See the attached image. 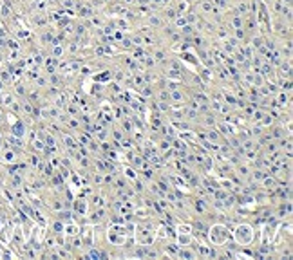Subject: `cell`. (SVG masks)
Returning <instances> with one entry per match:
<instances>
[{"mask_svg":"<svg viewBox=\"0 0 293 260\" xmlns=\"http://www.w3.org/2000/svg\"><path fill=\"white\" fill-rule=\"evenodd\" d=\"M210 239H212V242H215V244L226 242V239H228V229H226L224 226H214V228H212V233H210Z\"/></svg>","mask_w":293,"mask_h":260,"instance_id":"cell-1","label":"cell"},{"mask_svg":"<svg viewBox=\"0 0 293 260\" xmlns=\"http://www.w3.org/2000/svg\"><path fill=\"white\" fill-rule=\"evenodd\" d=\"M254 239V231L250 226H239L237 228V240L241 244H250Z\"/></svg>","mask_w":293,"mask_h":260,"instance_id":"cell-2","label":"cell"},{"mask_svg":"<svg viewBox=\"0 0 293 260\" xmlns=\"http://www.w3.org/2000/svg\"><path fill=\"white\" fill-rule=\"evenodd\" d=\"M147 22H148V25L154 27V29H163V27L167 25L165 18H163L161 15H156V13H150V15L147 16Z\"/></svg>","mask_w":293,"mask_h":260,"instance_id":"cell-3","label":"cell"},{"mask_svg":"<svg viewBox=\"0 0 293 260\" xmlns=\"http://www.w3.org/2000/svg\"><path fill=\"white\" fill-rule=\"evenodd\" d=\"M65 53H67V47H65L63 43H58V42L53 43V47H51V56H53V58H58L60 60Z\"/></svg>","mask_w":293,"mask_h":260,"instance_id":"cell-4","label":"cell"},{"mask_svg":"<svg viewBox=\"0 0 293 260\" xmlns=\"http://www.w3.org/2000/svg\"><path fill=\"white\" fill-rule=\"evenodd\" d=\"M13 136H15V137H20V139L25 136V126H24L22 121H18V123L13 125Z\"/></svg>","mask_w":293,"mask_h":260,"instance_id":"cell-5","label":"cell"},{"mask_svg":"<svg viewBox=\"0 0 293 260\" xmlns=\"http://www.w3.org/2000/svg\"><path fill=\"white\" fill-rule=\"evenodd\" d=\"M183 100H185V96H183L181 90H172V92H170V101H174V103H183Z\"/></svg>","mask_w":293,"mask_h":260,"instance_id":"cell-6","label":"cell"},{"mask_svg":"<svg viewBox=\"0 0 293 260\" xmlns=\"http://www.w3.org/2000/svg\"><path fill=\"white\" fill-rule=\"evenodd\" d=\"M152 58H154L156 61H163V60H167V53H165L163 49H154Z\"/></svg>","mask_w":293,"mask_h":260,"instance_id":"cell-7","label":"cell"},{"mask_svg":"<svg viewBox=\"0 0 293 260\" xmlns=\"http://www.w3.org/2000/svg\"><path fill=\"white\" fill-rule=\"evenodd\" d=\"M2 159L6 161V163H13V161L17 159V156H15V152H11V150H6V152L2 154Z\"/></svg>","mask_w":293,"mask_h":260,"instance_id":"cell-8","label":"cell"},{"mask_svg":"<svg viewBox=\"0 0 293 260\" xmlns=\"http://www.w3.org/2000/svg\"><path fill=\"white\" fill-rule=\"evenodd\" d=\"M63 231L69 233V235H76V233H78V226H74V224H65Z\"/></svg>","mask_w":293,"mask_h":260,"instance_id":"cell-9","label":"cell"},{"mask_svg":"<svg viewBox=\"0 0 293 260\" xmlns=\"http://www.w3.org/2000/svg\"><path fill=\"white\" fill-rule=\"evenodd\" d=\"M179 257H183V258H194L195 253H192V251H188V249H185V247H183V249L179 251Z\"/></svg>","mask_w":293,"mask_h":260,"instance_id":"cell-10","label":"cell"},{"mask_svg":"<svg viewBox=\"0 0 293 260\" xmlns=\"http://www.w3.org/2000/svg\"><path fill=\"white\" fill-rule=\"evenodd\" d=\"M266 177V174L262 172V170H257V172H254V179H257V181H262Z\"/></svg>","mask_w":293,"mask_h":260,"instance_id":"cell-11","label":"cell"},{"mask_svg":"<svg viewBox=\"0 0 293 260\" xmlns=\"http://www.w3.org/2000/svg\"><path fill=\"white\" fill-rule=\"evenodd\" d=\"M53 228L56 229V233H62V231H63V228H65V224H63V222H54V224H53Z\"/></svg>","mask_w":293,"mask_h":260,"instance_id":"cell-12","label":"cell"},{"mask_svg":"<svg viewBox=\"0 0 293 260\" xmlns=\"http://www.w3.org/2000/svg\"><path fill=\"white\" fill-rule=\"evenodd\" d=\"M288 100H290V96H288V94H284V92H280V94H279V103H280V105H282V103H286Z\"/></svg>","mask_w":293,"mask_h":260,"instance_id":"cell-13","label":"cell"},{"mask_svg":"<svg viewBox=\"0 0 293 260\" xmlns=\"http://www.w3.org/2000/svg\"><path fill=\"white\" fill-rule=\"evenodd\" d=\"M2 101H4V105H7V107H9V105H13V96H4Z\"/></svg>","mask_w":293,"mask_h":260,"instance_id":"cell-14","label":"cell"},{"mask_svg":"<svg viewBox=\"0 0 293 260\" xmlns=\"http://www.w3.org/2000/svg\"><path fill=\"white\" fill-rule=\"evenodd\" d=\"M208 139H210V141H212V139H214V141L219 139V136H217V132H215V130H210V132H208Z\"/></svg>","mask_w":293,"mask_h":260,"instance_id":"cell-15","label":"cell"},{"mask_svg":"<svg viewBox=\"0 0 293 260\" xmlns=\"http://www.w3.org/2000/svg\"><path fill=\"white\" fill-rule=\"evenodd\" d=\"M87 257H91V258H100V257H101V253H100V251H94V249H92V251H91V253H89Z\"/></svg>","mask_w":293,"mask_h":260,"instance_id":"cell-16","label":"cell"},{"mask_svg":"<svg viewBox=\"0 0 293 260\" xmlns=\"http://www.w3.org/2000/svg\"><path fill=\"white\" fill-rule=\"evenodd\" d=\"M0 13H2V16H7V15H9V7H7V5H2Z\"/></svg>","mask_w":293,"mask_h":260,"instance_id":"cell-17","label":"cell"},{"mask_svg":"<svg viewBox=\"0 0 293 260\" xmlns=\"http://www.w3.org/2000/svg\"><path fill=\"white\" fill-rule=\"evenodd\" d=\"M114 80H123V71H116V72H114Z\"/></svg>","mask_w":293,"mask_h":260,"instance_id":"cell-18","label":"cell"},{"mask_svg":"<svg viewBox=\"0 0 293 260\" xmlns=\"http://www.w3.org/2000/svg\"><path fill=\"white\" fill-rule=\"evenodd\" d=\"M35 148H36V150H42V148H43V143H42V141H35Z\"/></svg>","mask_w":293,"mask_h":260,"instance_id":"cell-19","label":"cell"},{"mask_svg":"<svg viewBox=\"0 0 293 260\" xmlns=\"http://www.w3.org/2000/svg\"><path fill=\"white\" fill-rule=\"evenodd\" d=\"M280 4H284V5H291V0H279Z\"/></svg>","mask_w":293,"mask_h":260,"instance_id":"cell-20","label":"cell"},{"mask_svg":"<svg viewBox=\"0 0 293 260\" xmlns=\"http://www.w3.org/2000/svg\"><path fill=\"white\" fill-rule=\"evenodd\" d=\"M17 92H18V94H25V89H22V87H17Z\"/></svg>","mask_w":293,"mask_h":260,"instance_id":"cell-21","label":"cell"},{"mask_svg":"<svg viewBox=\"0 0 293 260\" xmlns=\"http://www.w3.org/2000/svg\"><path fill=\"white\" fill-rule=\"evenodd\" d=\"M121 2H123V4H129V5H130V4H136V0H121Z\"/></svg>","mask_w":293,"mask_h":260,"instance_id":"cell-22","label":"cell"},{"mask_svg":"<svg viewBox=\"0 0 293 260\" xmlns=\"http://www.w3.org/2000/svg\"><path fill=\"white\" fill-rule=\"evenodd\" d=\"M0 121H2V116H0Z\"/></svg>","mask_w":293,"mask_h":260,"instance_id":"cell-23","label":"cell"}]
</instances>
